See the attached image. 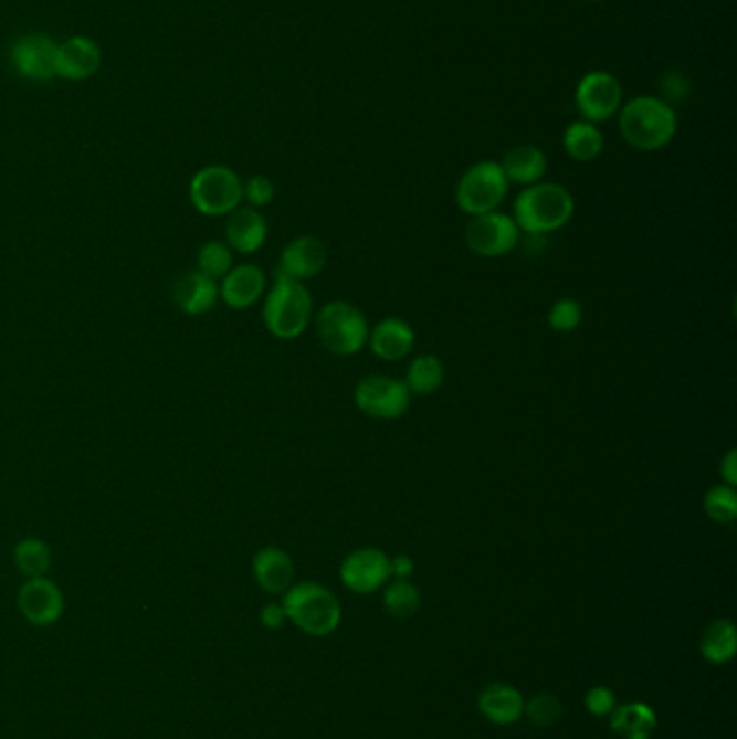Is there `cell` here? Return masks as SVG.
<instances>
[{"mask_svg":"<svg viewBox=\"0 0 737 739\" xmlns=\"http://www.w3.org/2000/svg\"><path fill=\"white\" fill-rule=\"evenodd\" d=\"M576 212V199L556 182H537L526 187L513 203V221L519 232L543 236L565 228Z\"/></svg>","mask_w":737,"mask_h":739,"instance_id":"6da1fadb","label":"cell"},{"mask_svg":"<svg viewBox=\"0 0 737 739\" xmlns=\"http://www.w3.org/2000/svg\"><path fill=\"white\" fill-rule=\"evenodd\" d=\"M623 139L640 151L666 148L677 133V115L666 99L639 96L619 110Z\"/></svg>","mask_w":737,"mask_h":739,"instance_id":"7a4b0ae2","label":"cell"},{"mask_svg":"<svg viewBox=\"0 0 737 739\" xmlns=\"http://www.w3.org/2000/svg\"><path fill=\"white\" fill-rule=\"evenodd\" d=\"M262 318L277 340H296L314 320V298L303 282L277 275L264 298Z\"/></svg>","mask_w":737,"mask_h":739,"instance_id":"3957f363","label":"cell"},{"mask_svg":"<svg viewBox=\"0 0 737 739\" xmlns=\"http://www.w3.org/2000/svg\"><path fill=\"white\" fill-rule=\"evenodd\" d=\"M282 605L291 623L316 638L334 634L343 621V605L338 597L318 582L293 584L284 592Z\"/></svg>","mask_w":737,"mask_h":739,"instance_id":"277c9868","label":"cell"},{"mask_svg":"<svg viewBox=\"0 0 737 739\" xmlns=\"http://www.w3.org/2000/svg\"><path fill=\"white\" fill-rule=\"evenodd\" d=\"M320 345L338 357H352L368 346L370 325L366 314L348 300H329L314 316Z\"/></svg>","mask_w":737,"mask_h":739,"instance_id":"5b68a950","label":"cell"},{"mask_svg":"<svg viewBox=\"0 0 737 739\" xmlns=\"http://www.w3.org/2000/svg\"><path fill=\"white\" fill-rule=\"evenodd\" d=\"M508 187L510 182L506 180L499 162L481 160L459 178L454 199L465 214L478 217L497 210L508 196Z\"/></svg>","mask_w":737,"mask_h":739,"instance_id":"8992f818","label":"cell"},{"mask_svg":"<svg viewBox=\"0 0 737 739\" xmlns=\"http://www.w3.org/2000/svg\"><path fill=\"white\" fill-rule=\"evenodd\" d=\"M189 196L201 214L223 217L241 208L243 180L225 165H208L193 176Z\"/></svg>","mask_w":737,"mask_h":739,"instance_id":"52a82bcc","label":"cell"},{"mask_svg":"<svg viewBox=\"0 0 737 739\" xmlns=\"http://www.w3.org/2000/svg\"><path fill=\"white\" fill-rule=\"evenodd\" d=\"M352 398L364 415L386 422L402 418L411 404V392L407 390L404 381L386 374L364 377L357 383Z\"/></svg>","mask_w":737,"mask_h":739,"instance_id":"ba28073f","label":"cell"},{"mask_svg":"<svg viewBox=\"0 0 737 739\" xmlns=\"http://www.w3.org/2000/svg\"><path fill=\"white\" fill-rule=\"evenodd\" d=\"M522 232L510 214L493 210L472 217L465 228V245L481 257H502L517 249Z\"/></svg>","mask_w":737,"mask_h":739,"instance_id":"9c48e42d","label":"cell"},{"mask_svg":"<svg viewBox=\"0 0 737 739\" xmlns=\"http://www.w3.org/2000/svg\"><path fill=\"white\" fill-rule=\"evenodd\" d=\"M392 578V558L379 547H359L340 564V580L357 594H370L386 587Z\"/></svg>","mask_w":737,"mask_h":739,"instance_id":"30bf717a","label":"cell"},{"mask_svg":"<svg viewBox=\"0 0 737 739\" xmlns=\"http://www.w3.org/2000/svg\"><path fill=\"white\" fill-rule=\"evenodd\" d=\"M623 104V89L610 72H589L576 89V108L590 124L612 119Z\"/></svg>","mask_w":737,"mask_h":739,"instance_id":"8fae6325","label":"cell"},{"mask_svg":"<svg viewBox=\"0 0 737 739\" xmlns=\"http://www.w3.org/2000/svg\"><path fill=\"white\" fill-rule=\"evenodd\" d=\"M63 592L44 578H29L18 592V608L22 616L38 627L54 625L63 614Z\"/></svg>","mask_w":737,"mask_h":739,"instance_id":"7c38bea8","label":"cell"},{"mask_svg":"<svg viewBox=\"0 0 737 739\" xmlns=\"http://www.w3.org/2000/svg\"><path fill=\"white\" fill-rule=\"evenodd\" d=\"M56 44L40 33H31L20 38L11 49V63L15 72L27 81L46 83L56 76L54 72Z\"/></svg>","mask_w":737,"mask_h":739,"instance_id":"4fadbf2b","label":"cell"},{"mask_svg":"<svg viewBox=\"0 0 737 739\" xmlns=\"http://www.w3.org/2000/svg\"><path fill=\"white\" fill-rule=\"evenodd\" d=\"M327 266V246L316 236H298L284 246L280 255L277 275H286L296 282L312 279Z\"/></svg>","mask_w":737,"mask_h":739,"instance_id":"5bb4252c","label":"cell"},{"mask_svg":"<svg viewBox=\"0 0 737 739\" xmlns=\"http://www.w3.org/2000/svg\"><path fill=\"white\" fill-rule=\"evenodd\" d=\"M99 63L102 52L98 44L85 35H76L63 44H56L54 72L65 81H85L94 76L99 70Z\"/></svg>","mask_w":737,"mask_h":739,"instance_id":"9a60e30c","label":"cell"},{"mask_svg":"<svg viewBox=\"0 0 737 739\" xmlns=\"http://www.w3.org/2000/svg\"><path fill=\"white\" fill-rule=\"evenodd\" d=\"M253 578L269 594H284L295 582V562L282 547L269 545L253 556Z\"/></svg>","mask_w":737,"mask_h":739,"instance_id":"2e32d148","label":"cell"},{"mask_svg":"<svg viewBox=\"0 0 737 739\" xmlns=\"http://www.w3.org/2000/svg\"><path fill=\"white\" fill-rule=\"evenodd\" d=\"M266 291V275L255 264L232 266V271L221 279L219 296L232 309H249Z\"/></svg>","mask_w":737,"mask_h":739,"instance_id":"e0dca14e","label":"cell"},{"mask_svg":"<svg viewBox=\"0 0 737 739\" xmlns=\"http://www.w3.org/2000/svg\"><path fill=\"white\" fill-rule=\"evenodd\" d=\"M368 346L383 361H400L415 348V331L402 318L388 316L370 327Z\"/></svg>","mask_w":737,"mask_h":739,"instance_id":"ac0fdd59","label":"cell"},{"mask_svg":"<svg viewBox=\"0 0 737 739\" xmlns=\"http://www.w3.org/2000/svg\"><path fill=\"white\" fill-rule=\"evenodd\" d=\"M269 225L260 210L245 205L230 212L225 223V241L228 246L239 253H255L266 243Z\"/></svg>","mask_w":737,"mask_h":739,"instance_id":"d6986e66","label":"cell"},{"mask_svg":"<svg viewBox=\"0 0 737 739\" xmlns=\"http://www.w3.org/2000/svg\"><path fill=\"white\" fill-rule=\"evenodd\" d=\"M173 300L185 314L203 316L219 300V284L199 271H187L173 282Z\"/></svg>","mask_w":737,"mask_h":739,"instance_id":"ffe728a7","label":"cell"},{"mask_svg":"<svg viewBox=\"0 0 737 739\" xmlns=\"http://www.w3.org/2000/svg\"><path fill=\"white\" fill-rule=\"evenodd\" d=\"M524 696L508 684H492L478 696V711L497 727L515 725L524 716Z\"/></svg>","mask_w":737,"mask_h":739,"instance_id":"44dd1931","label":"cell"},{"mask_svg":"<svg viewBox=\"0 0 737 739\" xmlns=\"http://www.w3.org/2000/svg\"><path fill=\"white\" fill-rule=\"evenodd\" d=\"M499 167L508 182L533 187L537 182H543L547 173V156L537 146H519L506 151Z\"/></svg>","mask_w":737,"mask_h":739,"instance_id":"7402d4cb","label":"cell"},{"mask_svg":"<svg viewBox=\"0 0 737 739\" xmlns=\"http://www.w3.org/2000/svg\"><path fill=\"white\" fill-rule=\"evenodd\" d=\"M657 727V716L646 703L617 705L610 714V729L623 739H649Z\"/></svg>","mask_w":737,"mask_h":739,"instance_id":"603a6c76","label":"cell"},{"mask_svg":"<svg viewBox=\"0 0 737 739\" xmlns=\"http://www.w3.org/2000/svg\"><path fill=\"white\" fill-rule=\"evenodd\" d=\"M701 655L709 664L723 666L736 657L737 630L729 619L712 621L701 636Z\"/></svg>","mask_w":737,"mask_h":739,"instance_id":"cb8c5ba5","label":"cell"},{"mask_svg":"<svg viewBox=\"0 0 737 739\" xmlns=\"http://www.w3.org/2000/svg\"><path fill=\"white\" fill-rule=\"evenodd\" d=\"M443 379H445V368L438 355L415 357L404 372V386L415 395L435 394L442 388Z\"/></svg>","mask_w":737,"mask_h":739,"instance_id":"d4e9b609","label":"cell"},{"mask_svg":"<svg viewBox=\"0 0 737 739\" xmlns=\"http://www.w3.org/2000/svg\"><path fill=\"white\" fill-rule=\"evenodd\" d=\"M562 148L573 160L590 162L603 151V135L597 124L580 119L567 126L562 135Z\"/></svg>","mask_w":737,"mask_h":739,"instance_id":"484cf974","label":"cell"},{"mask_svg":"<svg viewBox=\"0 0 737 739\" xmlns=\"http://www.w3.org/2000/svg\"><path fill=\"white\" fill-rule=\"evenodd\" d=\"M13 562L27 580L44 578L52 567V549L42 539H22L13 549Z\"/></svg>","mask_w":737,"mask_h":739,"instance_id":"4316f807","label":"cell"},{"mask_svg":"<svg viewBox=\"0 0 737 739\" xmlns=\"http://www.w3.org/2000/svg\"><path fill=\"white\" fill-rule=\"evenodd\" d=\"M422 603V594L409 580H393L383 592L386 612L393 619H411Z\"/></svg>","mask_w":737,"mask_h":739,"instance_id":"83f0119b","label":"cell"},{"mask_svg":"<svg viewBox=\"0 0 737 739\" xmlns=\"http://www.w3.org/2000/svg\"><path fill=\"white\" fill-rule=\"evenodd\" d=\"M234 266V255L228 243L210 241L197 251V271L210 279H223Z\"/></svg>","mask_w":737,"mask_h":739,"instance_id":"f1b7e54d","label":"cell"},{"mask_svg":"<svg viewBox=\"0 0 737 739\" xmlns=\"http://www.w3.org/2000/svg\"><path fill=\"white\" fill-rule=\"evenodd\" d=\"M705 515L718 526H731L737 517V492L729 485H716L703 497Z\"/></svg>","mask_w":737,"mask_h":739,"instance_id":"f546056e","label":"cell"},{"mask_svg":"<svg viewBox=\"0 0 737 739\" xmlns=\"http://www.w3.org/2000/svg\"><path fill=\"white\" fill-rule=\"evenodd\" d=\"M582 318L585 312L576 298H558L547 314V325L558 334H571L582 325Z\"/></svg>","mask_w":737,"mask_h":739,"instance_id":"4dcf8cb0","label":"cell"},{"mask_svg":"<svg viewBox=\"0 0 737 739\" xmlns=\"http://www.w3.org/2000/svg\"><path fill=\"white\" fill-rule=\"evenodd\" d=\"M524 714L537 727H554L562 716V703L554 694H537L524 705Z\"/></svg>","mask_w":737,"mask_h":739,"instance_id":"1f68e13d","label":"cell"},{"mask_svg":"<svg viewBox=\"0 0 737 739\" xmlns=\"http://www.w3.org/2000/svg\"><path fill=\"white\" fill-rule=\"evenodd\" d=\"M275 198V184L266 176H253L243 184V199L251 208H264Z\"/></svg>","mask_w":737,"mask_h":739,"instance_id":"d6a6232c","label":"cell"},{"mask_svg":"<svg viewBox=\"0 0 737 739\" xmlns=\"http://www.w3.org/2000/svg\"><path fill=\"white\" fill-rule=\"evenodd\" d=\"M587 709H589L592 716L601 718V716H610L617 707V696L614 692L610 690L608 686H594L587 692Z\"/></svg>","mask_w":737,"mask_h":739,"instance_id":"836d02e7","label":"cell"},{"mask_svg":"<svg viewBox=\"0 0 737 739\" xmlns=\"http://www.w3.org/2000/svg\"><path fill=\"white\" fill-rule=\"evenodd\" d=\"M260 621L266 630H282L286 625L288 616H286V610H284L282 603H266L260 612Z\"/></svg>","mask_w":737,"mask_h":739,"instance_id":"e575fe53","label":"cell"},{"mask_svg":"<svg viewBox=\"0 0 737 739\" xmlns=\"http://www.w3.org/2000/svg\"><path fill=\"white\" fill-rule=\"evenodd\" d=\"M720 478H723V485H729V487H737V450L731 447L723 461H720Z\"/></svg>","mask_w":737,"mask_h":739,"instance_id":"d590c367","label":"cell"},{"mask_svg":"<svg viewBox=\"0 0 737 739\" xmlns=\"http://www.w3.org/2000/svg\"><path fill=\"white\" fill-rule=\"evenodd\" d=\"M413 569H415V564H413V560L409 556H404V553L393 556L392 576L396 580H409L413 576Z\"/></svg>","mask_w":737,"mask_h":739,"instance_id":"8d00e7d4","label":"cell"},{"mask_svg":"<svg viewBox=\"0 0 737 739\" xmlns=\"http://www.w3.org/2000/svg\"><path fill=\"white\" fill-rule=\"evenodd\" d=\"M666 78H668V81H671V83H673V81H675V78H680V81H682V83H684V78H682V74H677V72H673V74H666ZM673 89H675V85H673V87H664V92H666V98H668V96H671V92H673ZM680 94H682V96H684V94H686V87H680Z\"/></svg>","mask_w":737,"mask_h":739,"instance_id":"74e56055","label":"cell"},{"mask_svg":"<svg viewBox=\"0 0 737 739\" xmlns=\"http://www.w3.org/2000/svg\"><path fill=\"white\" fill-rule=\"evenodd\" d=\"M590 2H599V0H590Z\"/></svg>","mask_w":737,"mask_h":739,"instance_id":"f35d334b","label":"cell"}]
</instances>
